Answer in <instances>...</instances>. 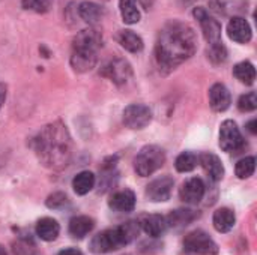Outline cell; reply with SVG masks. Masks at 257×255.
I'll return each instance as SVG.
<instances>
[{"mask_svg": "<svg viewBox=\"0 0 257 255\" xmlns=\"http://www.w3.org/2000/svg\"><path fill=\"white\" fill-rule=\"evenodd\" d=\"M238 108L242 113H251L257 108V95L256 92H248L242 95L238 99Z\"/></svg>", "mask_w": 257, "mask_h": 255, "instance_id": "31", "label": "cell"}, {"mask_svg": "<svg viewBox=\"0 0 257 255\" xmlns=\"http://www.w3.org/2000/svg\"><path fill=\"white\" fill-rule=\"evenodd\" d=\"M32 147L39 162L51 170L65 168L72 158V138L60 120L45 125L32 140Z\"/></svg>", "mask_w": 257, "mask_h": 255, "instance_id": "2", "label": "cell"}, {"mask_svg": "<svg viewBox=\"0 0 257 255\" xmlns=\"http://www.w3.org/2000/svg\"><path fill=\"white\" fill-rule=\"evenodd\" d=\"M21 6L26 11H33L36 14H45L51 8V0H21Z\"/></svg>", "mask_w": 257, "mask_h": 255, "instance_id": "30", "label": "cell"}, {"mask_svg": "<svg viewBox=\"0 0 257 255\" xmlns=\"http://www.w3.org/2000/svg\"><path fill=\"white\" fill-rule=\"evenodd\" d=\"M152 122V111L145 104H131L123 110V123L130 129H143Z\"/></svg>", "mask_w": 257, "mask_h": 255, "instance_id": "10", "label": "cell"}, {"mask_svg": "<svg viewBox=\"0 0 257 255\" xmlns=\"http://www.w3.org/2000/svg\"><path fill=\"white\" fill-rule=\"evenodd\" d=\"M35 231H36V236L41 240H44V242H53L60 234V225H59V222L56 219L45 216V218H41L36 222Z\"/></svg>", "mask_w": 257, "mask_h": 255, "instance_id": "18", "label": "cell"}, {"mask_svg": "<svg viewBox=\"0 0 257 255\" xmlns=\"http://www.w3.org/2000/svg\"><path fill=\"white\" fill-rule=\"evenodd\" d=\"M199 164V156L193 152H182L176 161H175V168L179 173H190L193 171Z\"/></svg>", "mask_w": 257, "mask_h": 255, "instance_id": "27", "label": "cell"}, {"mask_svg": "<svg viewBox=\"0 0 257 255\" xmlns=\"http://www.w3.org/2000/svg\"><path fill=\"white\" fill-rule=\"evenodd\" d=\"M220 147L227 153H239L245 147V140L233 120H224L220 126Z\"/></svg>", "mask_w": 257, "mask_h": 255, "instance_id": "7", "label": "cell"}, {"mask_svg": "<svg viewBox=\"0 0 257 255\" xmlns=\"http://www.w3.org/2000/svg\"><path fill=\"white\" fill-rule=\"evenodd\" d=\"M209 104H211V108L217 113L226 111L232 104V96H230L229 89L221 83H215L209 89Z\"/></svg>", "mask_w": 257, "mask_h": 255, "instance_id": "16", "label": "cell"}, {"mask_svg": "<svg viewBox=\"0 0 257 255\" xmlns=\"http://www.w3.org/2000/svg\"><path fill=\"white\" fill-rule=\"evenodd\" d=\"M140 227L137 221H130L113 228H107L92 237L89 243L90 252L96 255L110 254L130 245L139 236Z\"/></svg>", "mask_w": 257, "mask_h": 255, "instance_id": "4", "label": "cell"}, {"mask_svg": "<svg viewBox=\"0 0 257 255\" xmlns=\"http://www.w3.org/2000/svg\"><path fill=\"white\" fill-rule=\"evenodd\" d=\"M199 164L202 165L205 174L208 176V179L214 183L220 182L224 176V167L221 159L211 153V152H203L199 155Z\"/></svg>", "mask_w": 257, "mask_h": 255, "instance_id": "13", "label": "cell"}, {"mask_svg": "<svg viewBox=\"0 0 257 255\" xmlns=\"http://www.w3.org/2000/svg\"><path fill=\"white\" fill-rule=\"evenodd\" d=\"M233 75L242 83V84H247V86H251L256 80V68L251 62L248 60H244V62H239L235 65L233 68Z\"/></svg>", "mask_w": 257, "mask_h": 255, "instance_id": "26", "label": "cell"}, {"mask_svg": "<svg viewBox=\"0 0 257 255\" xmlns=\"http://www.w3.org/2000/svg\"><path fill=\"white\" fill-rule=\"evenodd\" d=\"M256 125H257L256 120H251V122H248V123H247V128H248V131H250L251 134H256L257 132Z\"/></svg>", "mask_w": 257, "mask_h": 255, "instance_id": "35", "label": "cell"}, {"mask_svg": "<svg viewBox=\"0 0 257 255\" xmlns=\"http://www.w3.org/2000/svg\"><path fill=\"white\" fill-rule=\"evenodd\" d=\"M193 15H194V18L199 21V24H200V27H202V32H203V36H205L206 42H208L209 45L220 44V42H221V24L218 23V20H215V18H214L205 8H202V6L194 8Z\"/></svg>", "mask_w": 257, "mask_h": 255, "instance_id": "9", "label": "cell"}, {"mask_svg": "<svg viewBox=\"0 0 257 255\" xmlns=\"http://www.w3.org/2000/svg\"><path fill=\"white\" fill-rule=\"evenodd\" d=\"M206 194V185L200 177L185 180L179 189V198L187 204H199Z\"/></svg>", "mask_w": 257, "mask_h": 255, "instance_id": "12", "label": "cell"}, {"mask_svg": "<svg viewBox=\"0 0 257 255\" xmlns=\"http://www.w3.org/2000/svg\"><path fill=\"white\" fill-rule=\"evenodd\" d=\"M139 227L151 237H160L166 233L167 227V219L163 215L152 213V215H143L137 221Z\"/></svg>", "mask_w": 257, "mask_h": 255, "instance_id": "14", "label": "cell"}, {"mask_svg": "<svg viewBox=\"0 0 257 255\" xmlns=\"http://www.w3.org/2000/svg\"><path fill=\"white\" fill-rule=\"evenodd\" d=\"M227 35L233 42L247 44L251 41L253 32L248 21L242 17H233L227 24Z\"/></svg>", "mask_w": 257, "mask_h": 255, "instance_id": "15", "label": "cell"}, {"mask_svg": "<svg viewBox=\"0 0 257 255\" xmlns=\"http://www.w3.org/2000/svg\"><path fill=\"white\" fill-rule=\"evenodd\" d=\"M95 174L92 171H81L72 179V189L77 195H86L95 188Z\"/></svg>", "mask_w": 257, "mask_h": 255, "instance_id": "24", "label": "cell"}, {"mask_svg": "<svg viewBox=\"0 0 257 255\" xmlns=\"http://www.w3.org/2000/svg\"><path fill=\"white\" fill-rule=\"evenodd\" d=\"M184 251L188 254L217 255L218 254V245L212 240V237L206 231L194 230L185 236Z\"/></svg>", "mask_w": 257, "mask_h": 255, "instance_id": "6", "label": "cell"}, {"mask_svg": "<svg viewBox=\"0 0 257 255\" xmlns=\"http://www.w3.org/2000/svg\"><path fill=\"white\" fill-rule=\"evenodd\" d=\"M196 51L197 35L190 24L172 20L158 32L154 56L161 72H172L179 65L191 59Z\"/></svg>", "mask_w": 257, "mask_h": 255, "instance_id": "1", "label": "cell"}, {"mask_svg": "<svg viewBox=\"0 0 257 255\" xmlns=\"http://www.w3.org/2000/svg\"><path fill=\"white\" fill-rule=\"evenodd\" d=\"M77 11H78L80 18L90 26L99 23L104 17V9L98 3H93V2H81Z\"/></svg>", "mask_w": 257, "mask_h": 255, "instance_id": "22", "label": "cell"}, {"mask_svg": "<svg viewBox=\"0 0 257 255\" xmlns=\"http://www.w3.org/2000/svg\"><path fill=\"white\" fill-rule=\"evenodd\" d=\"M166 162V152L155 144H148L140 149L134 159V170L140 177H149L157 173Z\"/></svg>", "mask_w": 257, "mask_h": 255, "instance_id": "5", "label": "cell"}, {"mask_svg": "<svg viewBox=\"0 0 257 255\" xmlns=\"http://www.w3.org/2000/svg\"><path fill=\"white\" fill-rule=\"evenodd\" d=\"M101 75L108 78L116 86H123L133 78V68L128 60L114 57L101 68Z\"/></svg>", "mask_w": 257, "mask_h": 255, "instance_id": "8", "label": "cell"}, {"mask_svg": "<svg viewBox=\"0 0 257 255\" xmlns=\"http://www.w3.org/2000/svg\"><path fill=\"white\" fill-rule=\"evenodd\" d=\"M104 38L102 33L89 27L75 35L72 39V53H71V66L75 72H89L95 68L98 62V51L102 48Z\"/></svg>", "mask_w": 257, "mask_h": 255, "instance_id": "3", "label": "cell"}, {"mask_svg": "<svg viewBox=\"0 0 257 255\" xmlns=\"http://www.w3.org/2000/svg\"><path fill=\"white\" fill-rule=\"evenodd\" d=\"M0 255H8V252H6V249L0 245Z\"/></svg>", "mask_w": 257, "mask_h": 255, "instance_id": "36", "label": "cell"}, {"mask_svg": "<svg viewBox=\"0 0 257 255\" xmlns=\"http://www.w3.org/2000/svg\"><path fill=\"white\" fill-rule=\"evenodd\" d=\"M108 206L111 210L114 212H120V213H128L133 212L136 207V194L131 189H122L114 192L110 200H108Z\"/></svg>", "mask_w": 257, "mask_h": 255, "instance_id": "17", "label": "cell"}, {"mask_svg": "<svg viewBox=\"0 0 257 255\" xmlns=\"http://www.w3.org/2000/svg\"><path fill=\"white\" fill-rule=\"evenodd\" d=\"M116 41H117V44H119L122 48H125L126 51L134 53V54L142 53L143 48H145L143 39H142L137 33H134L133 30H128V29L119 30V32L116 33Z\"/></svg>", "mask_w": 257, "mask_h": 255, "instance_id": "20", "label": "cell"}, {"mask_svg": "<svg viewBox=\"0 0 257 255\" xmlns=\"http://www.w3.org/2000/svg\"><path fill=\"white\" fill-rule=\"evenodd\" d=\"M45 204H47L48 209L59 210V209H63L65 206H68L69 204V200H68V197L63 192H54V194L48 195Z\"/></svg>", "mask_w": 257, "mask_h": 255, "instance_id": "32", "label": "cell"}, {"mask_svg": "<svg viewBox=\"0 0 257 255\" xmlns=\"http://www.w3.org/2000/svg\"><path fill=\"white\" fill-rule=\"evenodd\" d=\"M212 224L218 233H229L236 224V216H235L233 210H230L227 207H221L214 212Z\"/></svg>", "mask_w": 257, "mask_h": 255, "instance_id": "21", "label": "cell"}, {"mask_svg": "<svg viewBox=\"0 0 257 255\" xmlns=\"http://www.w3.org/2000/svg\"><path fill=\"white\" fill-rule=\"evenodd\" d=\"M119 11L125 24H137L142 18L137 0H119Z\"/></svg>", "mask_w": 257, "mask_h": 255, "instance_id": "25", "label": "cell"}, {"mask_svg": "<svg viewBox=\"0 0 257 255\" xmlns=\"http://www.w3.org/2000/svg\"><path fill=\"white\" fill-rule=\"evenodd\" d=\"M173 186H175L173 177H170L169 174L160 176V177L154 179L146 186V197L152 203H164V201L170 200L172 192H173Z\"/></svg>", "mask_w": 257, "mask_h": 255, "instance_id": "11", "label": "cell"}, {"mask_svg": "<svg viewBox=\"0 0 257 255\" xmlns=\"http://www.w3.org/2000/svg\"><path fill=\"white\" fill-rule=\"evenodd\" d=\"M102 2H107V0H102Z\"/></svg>", "mask_w": 257, "mask_h": 255, "instance_id": "38", "label": "cell"}, {"mask_svg": "<svg viewBox=\"0 0 257 255\" xmlns=\"http://www.w3.org/2000/svg\"><path fill=\"white\" fill-rule=\"evenodd\" d=\"M57 255H83V252L77 248H65L60 252H57Z\"/></svg>", "mask_w": 257, "mask_h": 255, "instance_id": "33", "label": "cell"}, {"mask_svg": "<svg viewBox=\"0 0 257 255\" xmlns=\"http://www.w3.org/2000/svg\"><path fill=\"white\" fill-rule=\"evenodd\" d=\"M208 59L214 65H221V63H224L227 60V50L223 45V42L209 45V48H208Z\"/></svg>", "mask_w": 257, "mask_h": 255, "instance_id": "29", "label": "cell"}, {"mask_svg": "<svg viewBox=\"0 0 257 255\" xmlns=\"http://www.w3.org/2000/svg\"><path fill=\"white\" fill-rule=\"evenodd\" d=\"M197 218H199V213L191 209H178V210H173L166 219H167V227L182 228V227L190 225Z\"/></svg>", "mask_w": 257, "mask_h": 255, "instance_id": "23", "label": "cell"}, {"mask_svg": "<svg viewBox=\"0 0 257 255\" xmlns=\"http://www.w3.org/2000/svg\"><path fill=\"white\" fill-rule=\"evenodd\" d=\"M6 93H8L6 84H0V110H2V105H3L5 101H6Z\"/></svg>", "mask_w": 257, "mask_h": 255, "instance_id": "34", "label": "cell"}, {"mask_svg": "<svg viewBox=\"0 0 257 255\" xmlns=\"http://www.w3.org/2000/svg\"><path fill=\"white\" fill-rule=\"evenodd\" d=\"M125 255H134V254H125Z\"/></svg>", "mask_w": 257, "mask_h": 255, "instance_id": "37", "label": "cell"}, {"mask_svg": "<svg viewBox=\"0 0 257 255\" xmlns=\"http://www.w3.org/2000/svg\"><path fill=\"white\" fill-rule=\"evenodd\" d=\"M254 170H256V158L247 156L236 164L235 173L239 179H248L254 174Z\"/></svg>", "mask_w": 257, "mask_h": 255, "instance_id": "28", "label": "cell"}, {"mask_svg": "<svg viewBox=\"0 0 257 255\" xmlns=\"http://www.w3.org/2000/svg\"><path fill=\"white\" fill-rule=\"evenodd\" d=\"M93 227H95V221L90 216L80 215V216H74L69 221L68 231H69L71 237L81 240V239H84L93 230Z\"/></svg>", "mask_w": 257, "mask_h": 255, "instance_id": "19", "label": "cell"}]
</instances>
